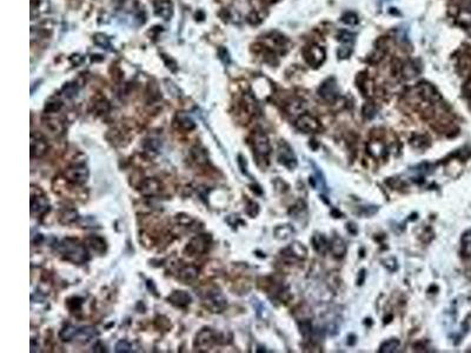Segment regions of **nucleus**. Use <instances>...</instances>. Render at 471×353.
<instances>
[{
	"instance_id": "obj_1",
	"label": "nucleus",
	"mask_w": 471,
	"mask_h": 353,
	"mask_svg": "<svg viewBox=\"0 0 471 353\" xmlns=\"http://www.w3.org/2000/svg\"><path fill=\"white\" fill-rule=\"evenodd\" d=\"M58 250L66 260L72 261L74 264H84L89 259L86 247L74 239H64L58 245Z\"/></svg>"
},
{
	"instance_id": "obj_2",
	"label": "nucleus",
	"mask_w": 471,
	"mask_h": 353,
	"mask_svg": "<svg viewBox=\"0 0 471 353\" xmlns=\"http://www.w3.org/2000/svg\"><path fill=\"white\" fill-rule=\"evenodd\" d=\"M203 303L206 309H209L211 312L213 313H220L226 309L228 306V300L218 290H210L205 292L204 297H203Z\"/></svg>"
},
{
	"instance_id": "obj_3",
	"label": "nucleus",
	"mask_w": 471,
	"mask_h": 353,
	"mask_svg": "<svg viewBox=\"0 0 471 353\" xmlns=\"http://www.w3.org/2000/svg\"><path fill=\"white\" fill-rule=\"evenodd\" d=\"M64 174H65L66 180H69L70 183L75 184V185H81V184L88 182L90 172L84 164H74L72 166L67 167Z\"/></svg>"
},
{
	"instance_id": "obj_4",
	"label": "nucleus",
	"mask_w": 471,
	"mask_h": 353,
	"mask_svg": "<svg viewBox=\"0 0 471 353\" xmlns=\"http://www.w3.org/2000/svg\"><path fill=\"white\" fill-rule=\"evenodd\" d=\"M296 127L299 131H301V132L311 133V132H317V131H319L320 129H322V125H320L319 120L316 117H314V115H311L309 113H303L297 118Z\"/></svg>"
},
{
	"instance_id": "obj_5",
	"label": "nucleus",
	"mask_w": 471,
	"mask_h": 353,
	"mask_svg": "<svg viewBox=\"0 0 471 353\" xmlns=\"http://www.w3.org/2000/svg\"><path fill=\"white\" fill-rule=\"evenodd\" d=\"M277 158L278 161L282 165H284L290 170L295 168L297 166V159L295 153H293L292 149L286 144V142H282L278 148V152H277Z\"/></svg>"
},
{
	"instance_id": "obj_6",
	"label": "nucleus",
	"mask_w": 471,
	"mask_h": 353,
	"mask_svg": "<svg viewBox=\"0 0 471 353\" xmlns=\"http://www.w3.org/2000/svg\"><path fill=\"white\" fill-rule=\"evenodd\" d=\"M214 341H216V337H214V332L212 330L203 329L196 337L195 346L199 351H207L212 347Z\"/></svg>"
},
{
	"instance_id": "obj_7",
	"label": "nucleus",
	"mask_w": 471,
	"mask_h": 353,
	"mask_svg": "<svg viewBox=\"0 0 471 353\" xmlns=\"http://www.w3.org/2000/svg\"><path fill=\"white\" fill-rule=\"evenodd\" d=\"M254 149L259 157L265 158L270 155L271 146L269 138L262 131H258L254 134Z\"/></svg>"
},
{
	"instance_id": "obj_8",
	"label": "nucleus",
	"mask_w": 471,
	"mask_h": 353,
	"mask_svg": "<svg viewBox=\"0 0 471 353\" xmlns=\"http://www.w3.org/2000/svg\"><path fill=\"white\" fill-rule=\"evenodd\" d=\"M304 57L307 62L310 64L311 66H319L320 64L324 62V57H325V52L318 45L312 44L308 46L304 51Z\"/></svg>"
},
{
	"instance_id": "obj_9",
	"label": "nucleus",
	"mask_w": 471,
	"mask_h": 353,
	"mask_svg": "<svg viewBox=\"0 0 471 353\" xmlns=\"http://www.w3.org/2000/svg\"><path fill=\"white\" fill-rule=\"evenodd\" d=\"M161 191V184L154 178H148L143 180L139 186V192L145 197L156 196Z\"/></svg>"
},
{
	"instance_id": "obj_10",
	"label": "nucleus",
	"mask_w": 471,
	"mask_h": 353,
	"mask_svg": "<svg viewBox=\"0 0 471 353\" xmlns=\"http://www.w3.org/2000/svg\"><path fill=\"white\" fill-rule=\"evenodd\" d=\"M319 95L324 100L335 101L338 97V89L334 79H327L319 89Z\"/></svg>"
},
{
	"instance_id": "obj_11",
	"label": "nucleus",
	"mask_w": 471,
	"mask_h": 353,
	"mask_svg": "<svg viewBox=\"0 0 471 353\" xmlns=\"http://www.w3.org/2000/svg\"><path fill=\"white\" fill-rule=\"evenodd\" d=\"M47 151V144L45 139L39 134H31V157L40 158Z\"/></svg>"
},
{
	"instance_id": "obj_12",
	"label": "nucleus",
	"mask_w": 471,
	"mask_h": 353,
	"mask_svg": "<svg viewBox=\"0 0 471 353\" xmlns=\"http://www.w3.org/2000/svg\"><path fill=\"white\" fill-rule=\"evenodd\" d=\"M168 302L176 307H186L191 304L192 297L186 291H173L168 297Z\"/></svg>"
},
{
	"instance_id": "obj_13",
	"label": "nucleus",
	"mask_w": 471,
	"mask_h": 353,
	"mask_svg": "<svg viewBox=\"0 0 471 353\" xmlns=\"http://www.w3.org/2000/svg\"><path fill=\"white\" fill-rule=\"evenodd\" d=\"M210 244V237L207 236H198L191 240V243L187 245V250L191 251V253H202L205 252L207 246Z\"/></svg>"
},
{
	"instance_id": "obj_14",
	"label": "nucleus",
	"mask_w": 471,
	"mask_h": 353,
	"mask_svg": "<svg viewBox=\"0 0 471 353\" xmlns=\"http://www.w3.org/2000/svg\"><path fill=\"white\" fill-rule=\"evenodd\" d=\"M48 210V202L43 194H35V192L31 193V211L32 213H41L46 212Z\"/></svg>"
},
{
	"instance_id": "obj_15",
	"label": "nucleus",
	"mask_w": 471,
	"mask_h": 353,
	"mask_svg": "<svg viewBox=\"0 0 471 353\" xmlns=\"http://www.w3.org/2000/svg\"><path fill=\"white\" fill-rule=\"evenodd\" d=\"M98 337V331L92 326H86V328H78L77 332H75L74 339L81 343H89L93 338Z\"/></svg>"
},
{
	"instance_id": "obj_16",
	"label": "nucleus",
	"mask_w": 471,
	"mask_h": 353,
	"mask_svg": "<svg viewBox=\"0 0 471 353\" xmlns=\"http://www.w3.org/2000/svg\"><path fill=\"white\" fill-rule=\"evenodd\" d=\"M417 91L422 98L427 101H436L439 99L438 93L430 84H420V86L417 87Z\"/></svg>"
},
{
	"instance_id": "obj_17",
	"label": "nucleus",
	"mask_w": 471,
	"mask_h": 353,
	"mask_svg": "<svg viewBox=\"0 0 471 353\" xmlns=\"http://www.w3.org/2000/svg\"><path fill=\"white\" fill-rule=\"evenodd\" d=\"M199 275V269L196 268L193 265H187L184 266L179 270L178 272V278L184 283H190V281L195 280L196 278Z\"/></svg>"
},
{
	"instance_id": "obj_18",
	"label": "nucleus",
	"mask_w": 471,
	"mask_h": 353,
	"mask_svg": "<svg viewBox=\"0 0 471 353\" xmlns=\"http://www.w3.org/2000/svg\"><path fill=\"white\" fill-rule=\"evenodd\" d=\"M283 253L286 257H292L296 259H299V260H303V259L307 257V249L304 246H301L300 244L295 243L292 245H290L288 249H285L283 251Z\"/></svg>"
},
{
	"instance_id": "obj_19",
	"label": "nucleus",
	"mask_w": 471,
	"mask_h": 353,
	"mask_svg": "<svg viewBox=\"0 0 471 353\" xmlns=\"http://www.w3.org/2000/svg\"><path fill=\"white\" fill-rule=\"evenodd\" d=\"M85 243L90 249L93 250L94 252L97 253H104L105 250H106V243H105V240L100 238V237L91 236L89 237V238H86Z\"/></svg>"
},
{
	"instance_id": "obj_20",
	"label": "nucleus",
	"mask_w": 471,
	"mask_h": 353,
	"mask_svg": "<svg viewBox=\"0 0 471 353\" xmlns=\"http://www.w3.org/2000/svg\"><path fill=\"white\" fill-rule=\"evenodd\" d=\"M156 12L158 16L164 18V19H170L173 12L171 2H169V0H159L156 5Z\"/></svg>"
},
{
	"instance_id": "obj_21",
	"label": "nucleus",
	"mask_w": 471,
	"mask_h": 353,
	"mask_svg": "<svg viewBox=\"0 0 471 353\" xmlns=\"http://www.w3.org/2000/svg\"><path fill=\"white\" fill-rule=\"evenodd\" d=\"M331 252L334 253L335 257L342 258L346 252L345 243L339 238V237H335L333 242H331Z\"/></svg>"
},
{
	"instance_id": "obj_22",
	"label": "nucleus",
	"mask_w": 471,
	"mask_h": 353,
	"mask_svg": "<svg viewBox=\"0 0 471 353\" xmlns=\"http://www.w3.org/2000/svg\"><path fill=\"white\" fill-rule=\"evenodd\" d=\"M177 124H178L179 129H182L184 131H187V132H190V131L195 130V127H196V124H195L193 120H192L186 114H178V115H177Z\"/></svg>"
},
{
	"instance_id": "obj_23",
	"label": "nucleus",
	"mask_w": 471,
	"mask_h": 353,
	"mask_svg": "<svg viewBox=\"0 0 471 353\" xmlns=\"http://www.w3.org/2000/svg\"><path fill=\"white\" fill-rule=\"evenodd\" d=\"M77 219H78V212L75 211V210H72V209L64 210V211L62 212V215H60V217H59L60 223L64 224V225L73 223V221H75Z\"/></svg>"
},
{
	"instance_id": "obj_24",
	"label": "nucleus",
	"mask_w": 471,
	"mask_h": 353,
	"mask_svg": "<svg viewBox=\"0 0 471 353\" xmlns=\"http://www.w3.org/2000/svg\"><path fill=\"white\" fill-rule=\"evenodd\" d=\"M77 330H78V328H75V326L67 325L66 328H64L62 331H60V333H59L60 339H62L63 341L73 340L74 336H75V332H77Z\"/></svg>"
},
{
	"instance_id": "obj_25",
	"label": "nucleus",
	"mask_w": 471,
	"mask_h": 353,
	"mask_svg": "<svg viewBox=\"0 0 471 353\" xmlns=\"http://www.w3.org/2000/svg\"><path fill=\"white\" fill-rule=\"evenodd\" d=\"M399 345H401V343H399V340L390 339V340H387V341H385V343L382 344V346H380V348H379V352H382V353L396 352L399 348Z\"/></svg>"
},
{
	"instance_id": "obj_26",
	"label": "nucleus",
	"mask_w": 471,
	"mask_h": 353,
	"mask_svg": "<svg viewBox=\"0 0 471 353\" xmlns=\"http://www.w3.org/2000/svg\"><path fill=\"white\" fill-rule=\"evenodd\" d=\"M312 244H314L315 249L317 250L318 252H320V253L325 252V250L327 247V242H326V239L324 238L323 236L316 234L314 238H312Z\"/></svg>"
},
{
	"instance_id": "obj_27",
	"label": "nucleus",
	"mask_w": 471,
	"mask_h": 353,
	"mask_svg": "<svg viewBox=\"0 0 471 353\" xmlns=\"http://www.w3.org/2000/svg\"><path fill=\"white\" fill-rule=\"evenodd\" d=\"M462 253L464 257H471V231L466 232L462 238Z\"/></svg>"
},
{
	"instance_id": "obj_28",
	"label": "nucleus",
	"mask_w": 471,
	"mask_h": 353,
	"mask_svg": "<svg viewBox=\"0 0 471 353\" xmlns=\"http://www.w3.org/2000/svg\"><path fill=\"white\" fill-rule=\"evenodd\" d=\"M458 24L463 27H470L471 26V12L470 11H461L457 17Z\"/></svg>"
},
{
	"instance_id": "obj_29",
	"label": "nucleus",
	"mask_w": 471,
	"mask_h": 353,
	"mask_svg": "<svg viewBox=\"0 0 471 353\" xmlns=\"http://www.w3.org/2000/svg\"><path fill=\"white\" fill-rule=\"evenodd\" d=\"M292 232H293L292 228L290 227L289 225H285V226L277 227L276 230H274V234H276L277 238H280V239H286L291 236Z\"/></svg>"
},
{
	"instance_id": "obj_30",
	"label": "nucleus",
	"mask_w": 471,
	"mask_h": 353,
	"mask_svg": "<svg viewBox=\"0 0 471 353\" xmlns=\"http://www.w3.org/2000/svg\"><path fill=\"white\" fill-rule=\"evenodd\" d=\"M369 150H370V152L372 156L374 157H380L382 156V153L385 151V148H384V145L382 144V142H371L370 145H369Z\"/></svg>"
},
{
	"instance_id": "obj_31",
	"label": "nucleus",
	"mask_w": 471,
	"mask_h": 353,
	"mask_svg": "<svg viewBox=\"0 0 471 353\" xmlns=\"http://www.w3.org/2000/svg\"><path fill=\"white\" fill-rule=\"evenodd\" d=\"M132 351L131 344L127 340H120L116 345V352L118 353H127Z\"/></svg>"
},
{
	"instance_id": "obj_32",
	"label": "nucleus",
	"mask_w": 471,
	"mask_h": 353,
	"mask_svg": "<svg viewBox=\"0 0 471 353\" xmlns=\"http://www.w3.org/2000/svg\"><path fill=\"white\" fill-rule=\"evenodd\" d=\"M62 101H51V103L46 104L45 111H46L47 113H54V112H58L60 108H62Z\"/></svg>"
},
{
	"instance_id": "obj_33",
	"label": "nucleus",
	"mask_w": 471,
	"mask_h": 353,
	"mask_svg": "<svg viewBox=\"0 0 471 353\" xmlns=\"http://www.w3.org/2000/svg\"><path fill=\"white\" fill-rule=\"evenodd\" d=\"M77 92H78V89H77V86H74V85L69 84L64 87V93H65L66 98H72V97L77 95Z\"/></svg>"
},
{
	"instance_id": "obj_34",
	"label": "nucleus",
	"mask_w": 471,
	"mask_h": 353,
	"mask_svg": "<svg viewBox=\"0 0 471 353\" xmlns=\"http://www.w3.org/2000/svg\"><path fill=\"white\" fill-rule=\"evenodd\" d=\"M192 153H193L195 160L197 161V163H203V161L206 160V153H205L204 150L196 149V150H193V151H192Z\"/></svg>"
},
{
	"instance_id": "obj_35",
	"label": "nucleus",
	"mask_w": 471,
	"mask_h": 353,
	"mask_svg": "<svg viewBox=\"0 0 471 353\" xmlns=\"http://www.w3.org/2000/svg\"><path fill=\"white\" fill-rule=\"evenodd\" d=\"M70 305V304H73V306H70V309L74 311V310H79L81 307V304H82V300L80 298H78V297H74V298L72 299H70L69 300V303H67Z\"/></svg>"
},
{
	"instance_id": "obj_36",
	"label": "nucleus",
	"mask_w": 471,
	"mask_h": 353,
	"mask_svg": "<svg viewBox=\"0 0 471 353\" xmlns=\"http://www.w3.org/2000/svg\"><path fill=\"white\" fill-rule=\"evenodd\" d=\"M251 210H254L255 213H256V216H257V213H258V211H259L258 204H256L255 201H250V202H248V206H247V209H246V213H247V215L251 212Z\"/></svg>"
},
{
	"instance_id": "obj_37",
	"label": "nucleus",
	"mask_w": 471,
	"mask_h": 353,
	"mask_svg": "<svg viewBox=\"0 0 471 353\" xmlns=\"http://www.w3.org/2000/svg\"><path fill=\"white\" fill-rule=\"evenodd\" d=\"M464 91L466 93V96H471V80L469 82H466V85L464 87Z\"/></svg>"
}]
</instances>
